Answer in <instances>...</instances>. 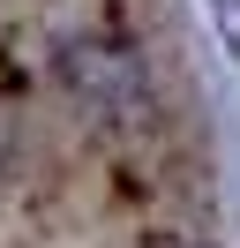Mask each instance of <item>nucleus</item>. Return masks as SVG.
Listing matches in <instances>:
<instances>
[{"label": "nucleus", "instance_id": "f257e3e1", "mask_svg": "<svg viewBox=\"0 0 240 248\" xmlns=\"http://www.w3.org/2000/svg\"><path fill=\"white\" fill-rule=\"evenodd\" d=\"M218 23H225V38H233V53H240V0H218Z\"/></svg>", "mask_w": 240, "mask_h": 248}]
</instances>
